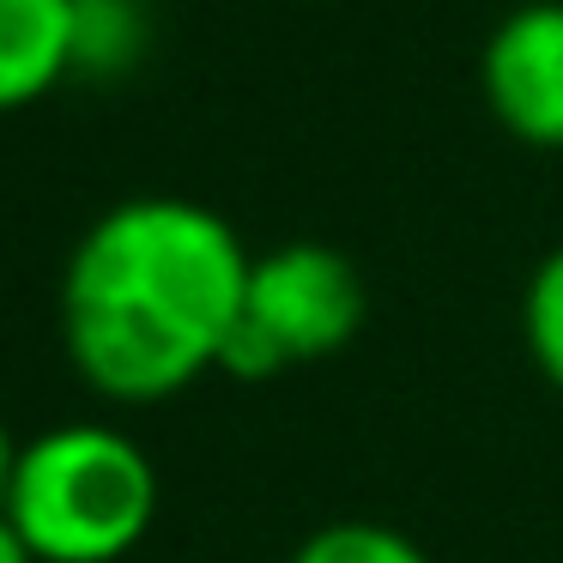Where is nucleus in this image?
Wrapping results in <instances>:
<instances>
[{
    "mask_svg": "<svg viewBox=\"0 0 563 563\" xmlns=\"http://www.w3.org/2000/svg\"><path fill=\"white\" fill-rule=\"evenodd\" d=\"M249 249L212 207L140 195L110 207L62 273V340L103 400H170L219 369L243 316Z\"/></svg>",
    "mask_w": 563,
    "mask_h": 563,
    "instance_id": "1",
    "label": "nucleus"
},
{
    "mask_svg": "<svg viewBox=\"0 0 563 563\" xmlns=\"http://www.w3.org/2000/svg\"><path fill=\"white\" fill-rule=\"evenodd\" d=\"M0 509L37 563H115L152 533L158 473L146 449L110 424H62L13 454Z\"/></svg>",
    "mask_w": 563,
    "mask_h": 563,
    "instance_id": "2",
    "label": "nucleus"
},
{
    "mask_svg": "<svg viewBox=\"0 0 563 563\" xmlns=\"http://www.w3.org/2000/svg\"><path fill=\"white\" fill-rule=\"evenodd\" d=\"M364 273L333 243H279L249 261L243 316L219 345V369L236 382H267L291 364L333 357L364 328Z\"/></svg>",
    "mask_w": 563,
    "mask_h": 563,
    "instance_id": "3",
    "label": "nucleus"
},
{
    "mask_svg": "<svg viewBox=\"0 0 563 563\" xmlns=\"http://www.w3.org/2000/svg\"><path fill=\"white\" fill-rule=\"evenodd\" d=\"M490 122L533 152H563V0H521L478 49Z\"/></svg>",
    "mask_w": 563,
    "mask_h": 563,
    "instance_id": "4",
    "label": "nucleus"
},
{
    "mask_svg": "<svg viewBox=\"0 0 563 563\" xmlns=\"http://www.w3.org/2000/svg\"><path fill=\"white\" fill-rule=\"evenodd\" d=\"M74 79V0H0V115Z\"/></svg>",
    "mask_w": 563,
    "mask_h": 563,
    "instance_id": "5",
    "label": "nucleus"
},
{
    "mask_svg": "<svg viewBox=\"0 0 563 563\" xmlns=\"http://www.w3.org/2000/svg\"><path fill=\"white\" fill-rule=\"evenodd\" d=\"M152 43L146 0H74V74L122 79Z\"/></svg>",
    "mask_w": 563,
    "mask_h": 563,
    "instance_id": "6",
    "label": "nucleus"
},
{
    "mask_svg": "<svg viewBox=\"0 0 563 563\" xmlns=\"http://www.w3.org/2000/svg\"><path fill=\"white\" fill-rule=\"evenodd\" d=\"M521 340H527V357L539 364V376L563 394V243L551 249L533 267V279H527Z\"/></svg>",
    "mask_w": 563,
    "mask_h": 563,
    "instance_id": "7",
    "label": "nucleus"
},
{
    "mask_svg": "<svg viewBox=\"0 0 563 563\" xmlns=\"http://www.w3.org/2000/svg\"><path fill=\"white\" fill-rule=\"evenodd\" d=\"M291 563H430L418 539L382 521H333L291 551Z\"/></svg>",
    "mask_w": 563,
    "mask_h": 563,
    "instance_id": "8",
    "label": "nucleus"
},
{
    "mask_svg": "<svg viewBox=\"0 0 563 563\" xmlns=\"http://www.w3.org/2000/svg\"><path fill=\"white\" fill-rule=\"evenodd\" d=\"M0 563H37V551H31V539L19 533V521L7 509H0Z\"/></svg>",
    "mask_w": 563,
    "mask_h": 563,
    "instance_id": "9",
    "label": "nucleus"
},
{
    "mask_svg": "<svg viewBox=\"0 0 563 563\" xmlns=\"http://www.w3.org/2000/svg\"><path fill=\"white\" fill-rule=\"evenodd\" d=\"M13 437H7V424H0V497H7V473H13Z\"/></svg>",
    "mask_w": 563,
    "mask_h": 563,
    "instance_id": "10",
    "label": "nucleus"
}]
</instances>
